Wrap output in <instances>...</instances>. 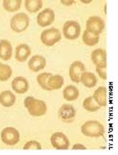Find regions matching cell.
I'll list each match as a JSON object with an SVG mask.
<instances>
[{
    "label": "cell",
    "instance_id": "14",
    "mask_svg": "<svg viewBox=\"0 0 118 155\" xmlns=\"http://www.w3.org/2000/svg\"><path fill=\"white\" fill-rule=\"evenodd\" d=\"M28 67L33 72H38L43 69L46 66V60L39 55L33 56L28 63Z\"/></svg>",
    "mask_w": 118,
    "mask_h": 155
},
{
    "label": "cell",
    "instance_id": "8",
    "mask_svg": "<svg viewBox=\"0 0 118 155\" xmlns=\"http://www.w3.org/2000/svg\"><path fill=\"white\" fill-rule=\"evenodd\" d=\"M51 143L57 150H67L70 146V141L67 136L62 132H56L51 137Z\"/></svg>",
    "mask_w": 118,
    "mask_h": 155
},
{
    "label": "cell",
    "instance_id": "29",
    "mask_svg": "<svg viewBox=\"0 0 118 155\" xmlns=\"http://www.w3.org/2000/svg\"><path fill=\"white\" fill-rule=\"evenodd\" d=\"M106 69H107V66H103V67H97L96 71L99 74L100 78L106 80L107 79V73H106Z\"/></svg>",
    "mask_w": 118,
    "mask_h": 155
},
{
    "label": "cell",
    "instance_id": "21",
    "mask_svg": "<svg viewBox=\"0 0 118 155\" xmlns=\"http://www.w3.org/2000/svg\"><path fill=\"white\" fill-rule=\"evenodd\" d=\"M79 96V91L74 85H68L63 91V96L68 101H74Z\"/></svg>",
    "mask_w": 118,
    "mask_h": 155
},
{
    "label": "cell",
    "instance_id": "22",
    "mask_svg": "<svg viewBox=\"0 0 118 155\" xmlns=\"http://www.w3.org/2000/svg\"><path fill=\"white\" fill-rule=\"evenodd\" d=\"M82 40L86 45L94 46V45H95L99 43V35H94V34L85 30L82 35Z\"/></svg>",
    "mask_w": 118,
    "mask_h": 155
},
{
    "label": "cell",
    "instance_id": "20",
    "mask_svg": "<svg viewBox=\"0 0 118 155\" xmlns=\"http://www.w3.org/2000/svg\"><path fill=\"white\" fill-rule=\"evenodd\" d=\"M80 81L85 87L92 88L97 85V79L93 73H89V72H85L80 77Z\"/></svg>",
    "mask_w": 118,
    "mask_h": 155
},
{
    "label": "cell",
    "instance_id": "7",
    "mask_svg": "<svg viewBox=\"0 0 118 155\" xmlns=\"http://www.w3.org/2000/svg\"><path fill=\"white\" fill-rule=\"evenodd\" d=\"M2 142L8 146H14L19 142L20 134L16 129L8 127L3 130L1 134Z\"/></svg>",
    "mask_w": 118,
    "mask_h": 155
},
{
    "label": "cell",
    "instance_id": "23",
    "mask_svg": "<svg viewBox=\"0 0 118 155\" xmlns=\"http://www.w3.org/2000/svg\"><path fill=\"white\" fill-rule=\"evenodd\" d=\"M21 0H4L3 2V6L5 10L14 12L21 8Z\"/></svg>",
    "mask_w": 118,
    "mask_h": 155
},
{
    "label": "cell",
    "instance_id": "1",
    "mask_svg": "<svg viewBox=\"0 0 118 155\" xmlns=\"http://www.w3.org/2000/svg\"><path fill=\"white\" fill-rule=\"evenodd\" d=\"M24 104L28 113L33 117L43 116L47 110V105L45 102L35 99L33 97L29 96L26 97Z\"/></svg>",
    "mask_w": 118,
    "mask_h": 155
},
{
    "label": "cell",
    "instance_id": "28",
    "mask_svg": "<svg viewBox=\"0 0 118 155\" xmlns=\"http://www.w3.org/2000/svg\"><path fill=\"white\" fill-rule=\"evenodd\" d=\"M23 149H24V150H30V149L41 150V146L38 142L34 141V140H32V141H29L26 143V144L24 146Z\"/></svg>",
    "mask_w": 118,
    "mask_h": 155
},
{
    "label": "cell",
    "instance_id": "3",
    "mask_svg": "<svg viewBox=\"0 0 118 155\" xmlns=\"http://www.w3.org/2000/svg\"><path fill=\"white\" fill-rule=\"evenodd\" d=\"M29 25V18L25 13L21 12L14 15L11 19V28L16 33H21L27 29Z\"/></svg>",
    "mask_w": 118,
    "mask_h": 155
},
{
    "label": "cell",
    "instance_id": "13",
    "mask_svg": "<svg viewBox=\"0 0 118 155\" xmlns=\"http://www.w3.org/2000/svg\"><path fill=\"white\" fill-rule=\"evenodd\" d=\"M11 87L17 94H24L28 90V82L24 77H17L11 82Z\"/></svg>",
    "mask_w": 118,
    "mask_h": 155
},
{
    "label": "cell",
    "instance_id": "16",
    "mask_svg": "<svg viewBox=\"0 0 118 155\" xmlns=\"http://www.w3.org/2000/svg\"><path fill=\"white\" fill-rule=\"evenodd\" d=\"M12 54V46L11 43L5 39L0 41V58L4 60H8L11 58Z\"/></svg>",
    "mask_w": 118,
    "mask_h": 155
},
{
    "label": "cell",
    "instance_id": "30",
    "mask_svg": "<svg viewBox=\"0 0 118 155\" xmlns=\"http://www.w3.org/2000/svg\"><path fill=\"white\" fill-rule=\"evenodd\" d=\"M72 149L73 150H76H76H86V148L81 143H76V144L74 145Z\"/></svg>",
    "mask_w": 118,
    "mask_h": 155
},
{
    "label": "cell",
    "instance_id": "25",
    "mask_svg": "<svg viewBox=\"0 0 118 155\" xmlns=\"http://www.w3.org/2000/svg\"><path fill=\"white\" fill-rule=\"evenodd\" d=\"M83 107L89 112H95L100 108V106L94 100L93 96L88 97L83 102Z\"/></svg>",
    "mask_w": 118,
    "mask_h": 155
},
{
    "label": "cell",
    "instance_id": "2",
    "mask_svg": "<svg viewBox=\"0 0 118 155\" xmlns=\"http://www.w3.org/2000/svg\"><path fill=\"white\" fill-rule=\"evenodd\" d=\"M81 131L86 136L98 137L103 136L105 130L103 125L97 120H88L82 126Z\"/></svg>",
    "mask_w": 118,
    "mask_h": 155
},
{
    "label": "cell",
    "instance_id": "15",
    "mask_svg": "<svg viewBox=\"0 0 118 155\" xmlns=\"http://www.w3.org/2000/svg\"><path fill=\"white\" fill-rule=\"evenodd\" d=\"M31 53L30 48L27 44H21L16 48L15 58L19 62H24Z\"/></svg>",
    "mask_w": 118,
    "mask_h": 155
},
{
    "label": "cell",
    "instance_id": "4",
    "mask_svg": "<svg viewBox=\"0 0 118 155\" xmlns=\"http://www.w3.org/2000/svg\"><path fill=\"white\" fill-rule=\"evenodd\" d=\"M61 38L62 35L59 31L55 28L43 31L41 35L42 43L47 46H53L55 44L59 41Z\"/></svg>",
    "mask_w": 118,
    "mask_h": 155
},
{
    "label": "cell",
    "instance_id": "27",
    "mask_svg": "<svg viewBox=\"0 0 118 155\" xmlns=\"http://www.w3.org/2000/svg\"><path fill=\"white\" fill-rule=\"evenodd\" d=\"M51 74H52L49 73H43L39 74L38 77H37V82H38V84L40 85V86L45 90L49 91V89L47 87V83L49 77H50Z\"/></svg>",
    "mask_w": 118,
    "mask_h": 155
},
{
    "label": "cell",
    "instance_id": "9",
    "mask_svg": "<svg viewBox=\"0 0 118 155\" xmlns=\"http://www.w3.org/2000/svg\"><path fill=\"white\" fill-rule=\"evenodd\" d=\"M85 71L84 64L80 61H75L70 65L69 68V75L72 81L76 84L80 82V77Z\"/></svg>",
    "mask_w": 118,
    "mask_h": 155
},
{
    "label": "cell",
    "instance_id": "19",
    "mask_svg": "<svg viewBox=\"0 0 118 155\" xmlns=\"http://www.w3.org/2000/svg\"><path fill=\"white\" fill-rule=\"evenodd\" d=\"M64 78L62 76L56 74V75H51L47 79V87L49 89V91L53 90H58L61 88L64 85Z\"/></svg>",
    "mask_w": 118,
    "mask_h": 155
},
{
    "label": "cell",
    "instance_id": "26",
    "mask_svg": "<svg viewBox=\"0 0 118 155\" xmlns=\"http://www.w3.org/2000/svg\"><path fill=\"white\" fill-rule=\"evenodd\" d=\"M11 74L12 71L10 66L0 62V81H7L11 77Z\"/></svg>",
    "mask_w": 118,
    "mask_h": 155
},
{
    "label": "cell",
    "instance_id": "24",
    "mask_svg": "<svg viewBox=\"0 0 118 155\" xmlns=\"http://www.w3.org/2000/svg\"><path fill=\"white\" fill-rule=\"evenodd\" d=\"M43 6L41 0H26L25 8L30 13H35Z\"/></svg>",
    "mask_w": 118,
    "mask_h": 155
},
{
    "label": "cell",
    "instance_id": "17",
    "mask_svg": "<svg viewBox=\"0 0 118 155\" xmlns=\"http://www.w3.org/2000/svg\"><path fill=\"white\" fill-rule=\"evenodd\" d=\"M93 97L100 107H106L107 105V89L106 87L100 86L94 91Z\"/></svg>",
    "mask_w": 118,
    "mask_h": 155
},
{
    "label": "cell",
    "instance_id": "18",
    "mask_svg": "<svg viewBox=\"0 0 118 155\" xmlns=\"http://www.w3.org/2000/svg\"><path fill=\"white\" fill-rule=\"evenodd\" d=\"M16 102V96L10 91H4L0 94V103L5 107H10Z\"/></svg>",
    "mask_w": 118,
    "mask_h": 155
},
{
    "label": "cell",
    "instance_id": "11",
    "mask_svg": "<svg viewBox=\"0 0 118 155\" xmlns=\"http://www.w3.org/2000/svg\"><path fill=\"white\" fill-rule=\"evenodd\" d=\"M59 116L64 121H71L76 116V110L71 104H65L59 110Z\"/></svg>",
    "mask_w": 118,
    "mask_h": 155
},
{
    "label": "cell",
    "instance_id": "10",
    "mask_svg": "<svg viewBox=\"0 0 118 155\" xmlns=\"http://www.w3.org/2000/svg\"><path fill=\"white\" fill-rule=\"evenodd\" d=\"M55 19V13L50 8H46L40 12L37 17V22L42 27L51 25Z\"/></svg>",
    "mask_w": 118,
    "mask_h": 155
},
{
    "label": "cell",
    "instance_id": "12",
    "mask_svg": "<svg viewBox=\"0 0 118 155\" xmlns=\"http://www.w3.org/2000/svg\"><path fill=\"white\" fill-rule=\"evenodd\" d=\"M91 60L96 67L107 66V54L103 49H97L91 54Z\"/></svg>",
    "mask_w": 118,
    "mask_h": 155
},
{
    "label": "cell",
    "instance_id": "5",
    "mask_svg": "<svg viewBox=\"0 0 118 155\" xmlns=\"http://www.w3.org/2000/svg\"><path fill=\"white\" fill-rule=\"evenodd\" d=\"M81 27L80 25L76 21H67L63 27V34L65 38L70 40L77 39L80 36Z\"/></svg>",
    "mask_w": 118,
    "mask_h": 155
},
{
    "label": "cell",
    "instance_id": "6",
    "mask_svg": "<svg viewBox=\"0 0 118 155\" xmlns=\"http://www.w3.org/2000/svg\"><path fill=\"white\" fill-rule=\"evenodd\" d=\"M105 25V22L99 16H91L86 21V31L94 35H99L104 29Z\"/></svg>",
    "mask_w": 118,
    "mask_h": 155
}]
</instances>
